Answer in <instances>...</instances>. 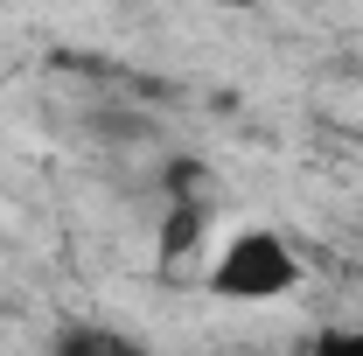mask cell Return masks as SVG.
Returning <instances> with one entry per match:
<instances>
[{
    "label": "cell",
    "instance_id": "cell-1",
    "mask_svg": "<svg viewBox=\"0 0 363 356\" xmlns=\"http://www.w3.org/2000/svg\"><path fill=\"white\" fill-rule=\"evenodd\" d=\"M301 279L294 266V252L272 238V230H245V238H230L217 272H210V287L224 294V301H272V294H286Z\"/></svg>",
    "mask_w": 363,
    "mask_h": 356
},
{
    "label": "cell",
    "instance_id": "cell-3",
    "mask_svg": "<svg viewBox=\"0 0 363 356\" xmlns=\"http://www.w3.org/2000/svg\"><path fill=\"white\" fill-rule=\"evenodd\" d=\"M196 230H203V217H196V210H175V217H168V252H175V245H196Z\"/></svg>",
    "mask_w": 363,
    "mask_h": 356
},
{
    "label": "cell",
    "instance_id": "cell-2",
    "mask_svg": "<svg viewBox=\"0 0 363 356\" xmlns=\"http://www.w3.org/2000/svg\"><path fill=\"white\" fill-rule=\"evenodd\" d=\"M315 356H363V328H342V335H321Z\"/></svg>",
    "mask_w": 363,
    "mask_h": 356
},
{
    "label": "cell",
    "instance_id": "cell-4",
    "mask_svg": "<svg viewBox=\"0 0 363 356\" xmlns=\"http://www.w3.org/2000/svg\"><path fill=\"white\" fill-rule=\"evenodd\" d=\"M119 356H140V350H119Z\"/></svg>",
    "mask_w": 363,
    "mask_h": 356
}]
</instances>
